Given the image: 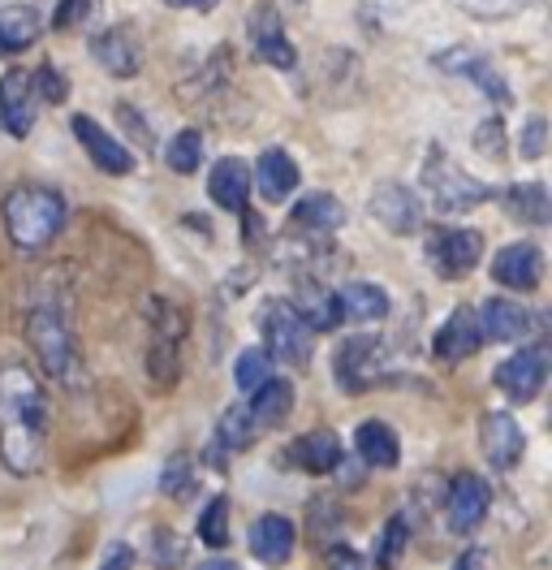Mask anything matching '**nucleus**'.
<instances>
[{
  "instance_id": "nucleus-15",
  "label": "nucleus",
  "mask_w": 552,
  "mask_h": 570,
  "mask_svg": "<svg viewBox=\"0 0 552 570\" xmlns=\"http://www.w3.org/2000/svg\"><path fill=\"white\" fill-rule=\"evenodd\" d=\"M487 484H483L480 475H471V471H462L453 484H448V505H445V519H448V532H475L483 523V514H487Z\"/></svg>"
},
{
  "instance_id": "nucleus-34",
  "label": "nucleus",
  "mask_w": 552,
  "mask_h": 570,
  "mask_svg": "<svg viewBox=\"0 0 552 570\" xmlns=\"http://www.w3.org/2000/svg\"><path fill=\"white\" fill-rule=\"evenodd\" d=\"M273 376V358L264 355L259 346H250V351H241L238 363H234V381H238L241 393H255L264 381Z\"/></svg>"
},
{
  "instance_id": "nucleus-38",
  "label": "nucleus",
  "mask_w": 552,
  "mask_h": 570,
  "mask_svg": "<svg viewBox=\"0 0 552 570\" xmlns=\"http://www.w3.org/2000/svg\"><path fill=\"white\" fill-rule=\"evenodd\" d=\"M181 558H186V544H181V535H172V532H156V567L160 570H172V567H181Z\"/></svg>"
},
{
  "instance_id": "nucleus-4",
  "label": "nucleus",
  "mask_w": 552,
  "mask_h": 570,
  "mask_svg": "<svg viewBox=\"0 0 552 570\" xmlns=\"http://www.w3.org/2000/svg\"><path fill=\"white\" fill-rule=\"evenodd\" d=\"M423 190L432 199V208L441 216H462L471 208H480L483 199L492 195L480 178H471L457 160H448V151L432 147L427 160H423Z\"/></svg>"
},
{
  "instance_id": "nucleus-22",
  "label": "nucleus",
  "mask_w": 552,
  "mask_h": 570,
  "mask_svg": "<svg viewBox=\"0 0 552 570\" xmlns=\"http://www.w3.org/2000/svg\"><path fill=\"white\" fill-rule=\"evenodd\" d=\"M294 540H298V532H294V523L285 514H264L250 528V553L264 567H285L294 558Z\"/></svg>"
},
{
  "instance_id": "nucleus-32",
  "label": "nucleus",
  "mask_w": 552,
  "mask_h": 570,
  "mask_svg": "<svg viewBox=\"0 0 552 570\" xmlns=\"http://www.w3.org/2000/svg\"><path fill=\"white\" fill-rule=\"evenodd\" d=\"M199 160H204V135H199V130H181V135H172L169 151H165V165H169L172 174H195Z\"/></svg>"
},
{
  "instance_id": "nucleus-19",
  "label": "nucleus",
  "mask_w": 552,
  "mask_h": 570,
  "mask_svg": "<svg viewBox=\"0 0 552 570\" xmlns=\"http://www.w3.org/2000/svg\"><path fill=\"white\" fill-rule=\"evenodd\" d=\"M480 346H483L480 324H475V312H471V307H457V312L436 328V337H432V355L441 358V363H462V358L475 355Z\"/></svg>"
},
{
  "instance_id": "nucleus-11",
  "label": "nucleus",
  "mask_w": 552,
  "mask_h": 570,
  "mask_svg": "<svg viewBox=\"0 0 552 570\" xmlns=\"http://www.w3.org/2000/svg\"><path fill=\"white\" fill-rule=\"evenodd\" d=\"M69 126H73V135H78L82 151L91 156V165H96V169H103V174H117V178L135 169V156H130V151H126L117 139H112L100 121H91L87 112H73V117H69Z\"/></svg>"
},
{
  "instance_id": "nucleus-21",
  "label": "nucleus",
  "mask_w": 552,
  "mask_h": 570,
  "mask_svg": "<svg viewBox=\"0 0 552 570\" xmlns=\"http://www.w3.org/2000/svg\"><path fill=\"white\" fill-rule=\"evenodd\" d=\"M492 277L505 289H535L540 277H544V255L531 243H514V247H505L492 259Z\"/></svg>"
},
{
  "instance_id": "nucleus-7",
  "label": "nucleus",
  "mask_w": 552,
  "mask_h": 570,
  "mask_svg": "<svg viewBox=\"0 0 552 570\" xmlns=\"http://www.w3.org/2000/svg\"><path fill=\"white\" fill-rule=\"evenodd\" d=\"M496 390L505 393L510 402H535L544 381H549V351L544 346H518L514 355L496 367Z\"/></svg>"
},
{
  "instance_id": "nucleus-20",
  "label": "nucleus",
  "mask_w": 552,
  "mask_h": 570,
  "mask_svg": "<svg viewBox=\"0 0 552 570\" xmlns=\"http://www.w3.org/2000/svg\"><path fill=\"white\" fill-rule=\"evenodd\" d=\"M207 195H211L225 213L246 216V204H250V169L241 165L238 156L216 160V165H211V174H207Z\"/></svg>"
},
{
  "instance_id": "nucleus-41",
  "label": "nucleus",
  "mask_w": 552,
  "mask_h": 570,
  "mask_svg": "<svg viewBox=\"0 0 552 570\" xmlns=\"http://www.w3.org/2000/svg\"><path fill=\"white\" fill-rule=\"evenodd\" d=\"M34 91H43V100L61 105V100H66V78L52 70V66H43V70L34 73Z\"/></svg>"
},
{
  "instance_id": "nucleus-44",
  "label": "nucleus",
  "mask_w": 552,
  "mask_h": 570,
  "mask_svg": "<svg viewBox=\"0 0 552 570\" xmlns=\"http://www.w3.org/2000/svg\"><path fill=\"white\" fill-rule=\"evenodd\" d=\"M117 112H121V121H126V130H130V135H138V139H142V142L151 139V135H147V126L138 121V112H135V108H130V105H121V108H117Z\"/></svg>"
},
{
  "instance_id": "nucleus-43",
  "label": "nucleus",
  "mask_w": 552,
  "mask_h": 570,
  "mask_svg": "<svg viewBox=\"0 0 552 570\" xmlns=\"http://www.w3.org/2000/svg\"><path fill=\"white\" fill-rule=\"evenodd\" d=\"M328 567L333 570H363V562H358V553H354L349 544H337V549L328 553Z\"/></svg>"
},
{
  "instance_id": "nucleus-39",
  "label": "nucleus",
  "mask_w": 552,
  "mask_h": 570,
  "mask_svg": "<svg viewBox=\"0 0 552 570\" xmlns=\"http://www.w3.org/2000/svg\"><path fill=\"white\" fill-rule=\"evenodd\" d=\"M475 147L487 151V156H505V126H501V117H487L480 130H475Z\"/></svg>"
},
{
  "instance_id": "nucleus-27",
  "label": "nucleus",
  "mask_w": 552,
  "mask_h": 570,
  "mask_svg": "<svg viewBox=\"0 0 552 570\" xmlns=\"http://www.w3.org/2000/svg\"><path fill=\"white\" fill-rule=\"evenodd\" d=\"M43 31V22H39V9L34 4H9V9H0V52H27L34 39Z\"/></svg>"
},
{
  "instance_id": "nucleus-30",
  "label": "nucleus",
  "mask_w": 552,
  "mask_h": 570,
  "mask_svg": "<svg viewBox=\"0 0 552 570\" xmlns=\"http://www.w3.org/2000/svg\"><path fill=\"white\" fill-rule=\"evenodd\" d=\"M216 436H220V445H225V450H250V445H255V436H259V428H255V420H250V411L238 402V406H229V411L220 415Z\"/></svg>"
},
{
  "instance_id": "nucleus-26",
  "label": "nucleus",
  "mask_w": 552,
  "mask_h": 570,
  "mask_svg": "<svg viewBox=\"0 0 552 570\" xmlns=\"http://www.w3.org/2000/svg\"><path fill=\"white\" fill-rule=\"evenodd\" d=\"M354 450H358V459L367 466H397L402 459V441H397V432L384 424V420H367V424H358L354 432Z\"/></svg>"
},
{
  "instance_id": "nucleus-37",
  "label": "nucleus",
  "mask_w": 552,
  "mask_h": 570,
  "mask_svg": "<svg viewBox=\"0 0 552 570\" xmlns=\"http://www.w3.org/2000/svg\"><path fill=\"white\" fill-rule=\"evenodd\" d=\"M160 489H165L169 498H181V493L190 489V459H186V454H177V459H169V466H165V475H160Z\"/></svg>"
},
{
  "instance_id": "nucleus-17",
  "label": "nucleus",
  "mask_w": 552,
  "mask_h": 570,
  "mask_svg": "<svg viewBox=\"0 0 552 570\" xmlns=\"http://www.w3.org/2000/svg\"><path fill=\"white\" fill-rule=\"evenodd\" d=\"M298 165H294V156L285 151V147H268L264 156H259V165H255V174H250V186L268 199V204H285L294 190H298Z\"/></svg>"
},
{
  "instance_id": "nucleus-16",
  "label": "nucleus",
  "mask_w": 552,
  "mask_h": 570,
  "mask_svg": "<svg viewBox=\"0 0 552 570\" xmlns=\"http://www.w3.org/2000/svg\"><path fill=\"white\" fill-rule=\"evenodd\" d=\"M91 57H96L108 73L130 78V73H138V66H142V39H138V31L130 22L108 27L103 36L91 39Z\"/></svg>"
},
{
  "instance_id": "nucleus-2",
  "label": "nucleus",
  "mask_w": 552,
  "mask_h": 570,
  "mask_svg": "<svg viewBox=\"0 0 552 570\" xmlns=\"http://www.w3.org/2000/svg\"><path fill=\"white\" fill-rule=\"evenodd\" d=\"M4 229L18 250H43L61 229H66V199L52 186H13L4 195Z\"/></svg>"
},
{
  "instance_id": "nucleus-6",
  "label": "nucleus",
  "mask_w": 552,
  "mask_h": 570,
  "mask_svg": "<svg viewBox=\"0 0 552 570\" xmlns=\"http://www.w3.org/2000/svg\"><path fill=\"white\" fill-rule=\"evenodd\" d=\"M337 385L345 393H367L372 385H379L388 376V346L372 337V333H358V337H345L337 346Z\"/></svg>"
},
{
  "instance_id": "nucleus-13",
  "label": "nucleus",
  "mask_w": 552,
  "mask_h": 570,
  "mask_svg": "<svg viewBox=\"0 0 552 570\" xmlns=\"http://www.w3.org/2000/svg\"><path fill=\"white\" fill-rule=\"evenodd\" d=\"M480 445H483V459L496 466V471H510V466H518L522 450H526V436H522L514 415L492 411V415H483L480 424Z\"/></svg>"
},
{
  "instance_id": "nucleus-8",
  "label": "nucleus",
  "mask_w": 552,
  "mask_h": 570,
  "mask_svg": "<svg viewBox=\"0 0 552 570\" xmlns=\"http://www.w3.org/2000/svg\"><path fill=\"white\" fill-rule=\"evenodd\" d=\"M427 259H432V268L441 277H448V282L453 277H466L471 268H480L483 234H475V229H441L427 243Z\"/></svg>"
},
{
  "instance_id": "nucleus-35",
  "label": "nucleus",
  "mask_w": 552,
  "mask_h": 570,
  "mask_svg": "<svg viewBox=\"0 0 552 570\" xmlns=\"http://www.w3.org/2000/svg\"><path fill=\"white\" fill-rule=\"evenodd\" d=\"M100 4L103 0H61L57 13H52V27L57 31H78V27H87L100 13Z\"/></svg>"
},
{
  "instance_id": "nucleus-3",
  "label": "nucleus",
  "mask_w": 552,
  "mask_h": 570,
  "mask_svg": "<svg viewBox=\"0 0 552 570\" xmlns=\"http://www.w3.org/2000/svg\"><path fill=\"white\" fill-rule=\"evenodd\" d=\"M27 342H31L39 367L52 381H78V342H73V324H69L66 307L52 298H39L27 312Z\"/></svg>"
},
{
  "instance_id": "nucleus-36",
  "label": "nucleus",
  "mask_w": 552,
  "mask_h": 570,
  "mask_svg": "<svg viewBox=\"0 0 552 570\" xmlns=\"http://www.w3.org/2000/svg\"><path fill=\"white\" fill-rule=\"evenodd\" d=\"M544 135H549L544 117H526V126H522V135H518V151H522L526 160H540V156H544Z\"/></svg>"
},
{
  "instance_id": "nucleus-40",
  "label": "nucleus",
  "mask_w": 552,
  "mask_h": 570,
  "mask_svg": "<svg viewBox=\"0 0 552 570\" xmlns=\"http://www.w3.org/2000/svg\"><path fill=\"white\" fill-rule=\"evenodd\" d=\"M466 13H475V18H510V13H518V4L522 0H457Z\"/></svg>"
},
{
  "instance_id": "nucleus-33",
  "label": "nucleus",
  "mask_w": 552,
  "mask_h": 570,
  "mask_svg": "<svg viewBox=\"0 0 552 570\" xmlns=\"http://www.w3.org/2000/svg\"><path fill=\"white\" fill-rule=\"evenodd\" d=\"M199 540L207 549H225L229 544V498H211L199 514Z\"/></svg>"
},
{
  "instance_id": "nucleus-29",
  "label": "nucleus",
  "mask_w": 552,
  "mask_h": 570,
  "mask_svg": "<svg viewBox=\"0 0 552 570\" xmlns=\"http://www.w3.org/2000/svg\"><path fill=\"white\" fill-rule=\"evenodd\" d=\"M501 204H505V213L526 220V225H544L549 220V190L540 181H514V186H505L501 190Z\"/></svg>"
},
{
  "instance_id": "nucleus-23",
  "label": "nucleus",
  "mask_w": 552,
  "mask_h": 570,
  "mask_svg": "<svg viewBox=\"0 0 552 570\" xmlns=\"http://www.w3.org/2000/svg\"><path fill=\"white\" fill-rule=\"evenodd\" d=\"M289 463L310 471V475H328V471L342 466V441H337L328 428L307 432V436H298V441L289 445Z\"/></svg>"
},
{
  "instance_id": "nucleus-25",
  "label": "nucleus",
  "mask_w": 552,
  "mask_h": 570,
  "mask_svg": "<svg viewBox=\"0 0 552 570\" xmlns=\"http://www.w3.org/2000/svg\"><path fill=\"white\" fill-rule=\"evenodd\" d=\"M294 229L298 234H333V229H342L345 225V208L337 195H324V190H315L307 199H298V208H294Z\"/></svg>"
},
{
  "instance_id": "nucleus-46",
  "label": "nucleus",
  "mask_w": 552,
  "mask_h": 570,
  "mask_svg": "<svg viewBox=\"0 0 552 570\" xmlns=\"http://www.w3.org/2000/svg\"><path fill=\"white\" fill-rule=\"evenodd\" d=\"M457 570H487V558H483V549H471V553L457 562Z\"/></svg>"
},
{
  "instance_id": "nucleus-28",
  "label": "nucleus",
  "mask_w": 552,
  "mask_h": 570,
  "mask_svg": "<svg viewBox=\"0 0 552 570\" xmlns=\"http://www.w3.org/2000/svg\"><path fill=\"white\" fill-rule=\"evenodd\" d=\"M255 48L276 70L294 66V43H289V36H285V27H280V18H276L273 9H259V18H255Z\"/></svg>"
},
{
  "instance_id": "nucleus-42",
  "label": "nucleus",
  "mask_w": 552,
  "mask_h": 570,
  "mask_svg": "<svg viewBox=\"0 0 552 570\" xmlns=\"http://www.w3.org/2000/svg\"><path fill=\"white\" fill-rule=\"evenodd\" d=\"M100 570H135V549H130V544H121V540H112V544L103 549Z\"/></svg>"
},
{
  "instance_id": "nucleus-1",
  "label": "nucleus",
  "mask_w": 552,
  "mask_h": 570,
  "mask_svg": "<svg viewBox=\"0 0 552 570\" xmlns=\"http://www.w3.org/2000/svg\"><path fill=\"white\" fill-rule=\"evenodd\" d=\"M52 406L27 363H0V463L13 475H34L48 459Z\"/></svg>"
},
{
  "instance_id": "nucleus-24",
  "label": "nucleus",
  "mask_w": 552,
  "mask_h": 570,
  "mask_svg": "<svg viewBox=\"0 0 552 570\" xmlns=\"http://www.w3.org/2000/svg\"><path fill=\"white\" fill-rule=\"evenodd\" d=\"M246 411H250V420H255L259 432H264V428L285 424V420H289V411H294V385H289L285 376H268L259 390L250 393Z\"/></svg>"
},
{
  "instance_id": "nucleus-45",
  "label": "nucleus",
  "mask_w": 552,
  "mask_h": 570,
  "mask_svg": "<svg viewBox=\"0 0 552 570\" xmlns=\"http://www.w3.org/2000/svg\"><path fill=\"white\" fill-rule=\"evenodd\" d=\"M172 9H195V13H207V9H216L220 0H165Z\"/></svg>"
},
{
  "instance_id": "nucleus-5",
  "label": "nucleus",
  "mask_w": 552,
  "mask_h": 570,
  "mask_svg": "<svg viewBox=\"0 0 552 570\" xmlns=\"http://www.w3.org/2000/svg\"><path fill=\"white\" fill-rule=\"evenodd\" d=\"M259 328H264V342H268V351H264L268 358H280V363H289V367H307L310 363L315 333H310V324L298 316V303H289V298L264 303Z\"/></svg>"
},
{
  "instance_id": "nucleus-10",
  "label": "nucleus",
  "mask_w": 552,
  "mask_h": 570,
  "mask_svg": "<svg viewBox=\"0 0 552 570\" xmlns=\"http://www.w3.org/2000/svg\"><path fill=\"white\" fill-rule=\"evenodd\" d=\"M372 216H376L388 234L406 238V234H418V225H423V204H418V195H414L411 186L384 181L376 195H372Z\"/></svg>"
},
{
  "instance_id": "nucleus-12",
  "label": "nucleus",
  "mask_w": 552,
  "mask_h": 570,
  "mask_svg": "<svg viewBox=\"0 0 552 570\" xmlns=\"http://www.w3.org/2000/svg\"><path fill=\"white\" fill-rule=\"evenodd\" d=\"M436 66L448 73H457V78H471L475 87H480L487 100H496V105H510V87H505V73L496 70L483 52L475 48H453V52H441L436 57Z\"/></svg>"
},
{
  "instance_id": "nucleus-14",
  "label": "nucleus",
  "mask_w": 552,
  "mask_h": 570,
  "mask_svg": "<svg viewBox=\"0 0 552 570\" xmlns=\"http://www.w3.org/2000/svg\"><path fill=\"white\" fill-rule=\"evenodd\" d=\"M475 324H480V342H522L535 328V316L514 298H487L475 312Z\"/></svg>"
},
{
  "instance_id": "nucleus-18",
  "label": "nucleus",
  "mask_w": 552,
  "mask_h": 570,
  "mask_svg": "<svg viewBox=\"0 0 552 570\" xmlns=\"http://www.w3.org/2000/svg\"><path fill=\"white\" fill-rule=\"evenodd\" d=\"M333 307H337V324H372L388 316V294L376 282H349L333 289Z\"/></svg>"
},
{
  "instance_id": "nucleus-31",
  "label": "nucleus",
  "mask_w": 552,
  "mask_h": 570,
  "mask_svg": "<svg viewBox=\"0 0 552 570\" xmlns=\"http://www.w3.org/2000/svg\"><path fill=\"white\" fill-rule=\"evenodd\" d=\"M406 544H411V523H406V514H393V519H388V528H384L379 540H376V567L397 570L402 553H406Z\"/></svg>"
},
{
  "instance_id": "nucleus-47",
  "label": "nucleus",
  "mask_w": 552,
  "mask_h": 570,
  "mask_svg": "<svg viewBox=\"0 0 552 570\" xmlns=\"http://www.w3.org/2000/svg\"><path fill=\"white\" fill-rule=\"evenodd\" d=\"M199 570H241V567H234V562H225V558H216V562H204Z\"/></svg>"
},
{
  "instance_id": "nucleus-9",
  "label": "nucleus",
  "mask_w": 552,
  "mask_h": 570,
  "mask_svg": "<svg viewBox=\"0 0 552 570\" xmlns=\"http://www.w3.org/2000/svg\"><path fill=\"white\" fill-rule=\"evenodd\" d=\"M34 78L27 70H9L0 73V126L13 135V139H27L34 130Z\"/></svg>"
}]
</instances>
